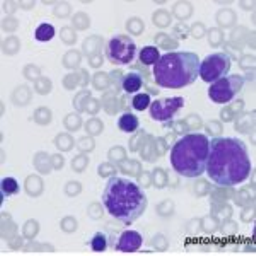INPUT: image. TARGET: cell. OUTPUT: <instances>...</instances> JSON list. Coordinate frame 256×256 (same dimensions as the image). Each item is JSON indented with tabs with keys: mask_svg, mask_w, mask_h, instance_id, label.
<instances>
[{
	"mask_svg": "<svg viewBox=\"0 0 256 256\" xmlns=\"http://www.w3.org/2000/svg\"><path fill=\"white\" fill-rule=\"evenodd\" d=\"M244 88V77L241 76H226L208 88V98L216 104H227Z\"/></svg>",
	"mask_w": 256,
	"mask_h": 256,
	"instance_id": "8992f818",
	"label": "cell"
},
{
	"mask_svg": "<svg viewBox=\"0 0 256 256\" xmlns=\"http://www.w3.org/2000/svg\"><path fill=\"white\" fill-rule=\"evenodd\" d=\"M137 56V44L128 34L113 36L106 44V58L113 65H130Z\"/></svg>",
	"mask_w": 256,
	"mask_h": 256,
	"instance_id": "5b68a950",
	"label": "cell"
},
{
	"mask_svg": "<svg viewBox=\"0 0 256 256\" xmlns=\"http://www.w3.org/2000/svg\"><path fill=\"white\" fill-rule=\"evenodd\" d=\"M208 150L210 138L207 135H184L171 148V166L183 178H200L207 169Z\"/></svg>",
	"mask_w": 256,
	"mask_h": 256,
	"instance_id": "277c9868",
	"label": "cell"
},
{
	"mask_svg": "<svg viewBox=\"0 0 256 256\" xmlns=\"http://www.w3.org/2000/svg\"><path fill=\"white\" fill-rule=\"evenodd\" d=\"M89 246H90V250H92L94 253H104V251L108 250V246H110L108 236H106L104 232H96L92 238H90Z\"/></svg>",
	"mask_w": 256,
	"mask_h": 256,
	"instance_id": "4fadbf2b",
	"label": "cell"
},
{
	"mask_svg": "<svg viewBox=\"0 0 256 256\" xmlns=\"http://www.w3.org/2000/svg\"><path fill=\"white\" fill-rule=\"evenodd\" d=\"M230 65H232V60L224 52L208 55L200 64L202 80H205L207 84H214V82H217L218 79H222V77H226L229 74Z\"/></svg>",
	"mask_w": 256,
	"mask_h": 256,
	"instance_id": "52a82bcc",
	"label": "cell"
},
{
	"mask_svg": "<svg viewBox=\"0 0 256 256\" xmlns=\"http://www.w3.org/2000/svg\"><path fill=\"white\" fill-rule=\"evenodd\" d=\"M200 64L196 53H166L154 65V79L164 89L188 88L200 77Z\"/></svg>",
	"mask_w": 256,
	"mask_h": 256,
	"instance_id": "3957f363",
	"label": "cell"
},
{
	"mask_svg": "<svg viewBox=\"0 0 256 256\" xmlns=\"http://www.w3.org/2000/svg\"><path fill=\"white\" fill-rule=\"evenodd\" d=\"M184 98H168V99H159V101H152L150 104V118L156 122L166 123L169 120L176 116V113L184 106Z\"/></svg>",
	"mask_w": 256,
	"mask_h": 256,
	"instance_id": "ba28073f",
	"label": "cell"
},
{
	"mask_svg": "<svg viewBox=\"0 0 256 256\" xmlns=\"http://www.w3.org/2000/svg\"><path fill=\"white\" fill-rule=\"evenodd\" d=\"M152 101L148 94H135L134 99H132V108L135 111H146L147 108H150Z\"/></svg>",
	"mask_w": 256,
	"mask_h": 256,
	"instance_id": "2e32d148",
	"label": "cell"
},
{
	"mask_svg": "<svg viewBox=\"0 0 256 256\" xmlns=\"http://www.w3.org/2000/svg\"><path fill=\"white\" fill-rule=\"evenodd\" d=\"M142 244L144 238L137 230H125V232L120 234L116 241L111 242V246L120 253H135V251H138L142 248Z\"/></svg>",
	"mask_w": 256,
	"mask_h": 256,
	"instance_id": "9c48e42d",
	"label": "cell"
},
{
	"mask_svg": "<svg viewBox=\"0 0 256 256\" xmlns=\"http://www.w3.org/2000/svg\"><path fill=\"white\" fill-rule=\"evenodd\" d=\"M0 190H2L4 196H12L19 193V183L14 180V178H4L0 181Z\"/></svg>",
	"mask_w": 256,
	"mask_h": 256,
	"instance_id": "9a60e30c",
	"label": "cell"
},
{
	"mask_svg": "<svg viewBox=\"0 0 256 256\" xmlns=\"http://www.w3.org/2000/svg\"><path fill=\"white\" fill-rule=\"evenodd\" d=\"M55 28L52 26V24L48 22H43L40 24L38 28H36V32H34V38L41 41V43H46V41H52L55 38Z\"/></svg>",
	"mask_w": 256,
	"mask_h": 256,
	"instance_id": "5bb4252c",
	"label": "cell"
},
{
	"mask_svg": "<svg viewBox=\"0 0 256 256\" xmlns=\"http://www.w3.org/2000/svg\"><path fill=\"white\" fill-rule=\"evenodd\" d=\"M102 205L114 220L130 226L147 210V196L137 183L114 176L104 186Z\"/></svg>",
	"mask_w": 256,
	"mask_h": 256,
	"instance_id": "7a4b0ae2",
	"label": "cell"
},
{
	"mask_svg": "<svg viewBox=\"0 0 256 256\" xmlns=\"http://www.w3.org/2000/svg\"><path fill=\"white\" fill-rule=\"evenodd\" d=\"M205 172L218 186H238L251 176V159L248 146L239 138L220 137L210 140Z\"/></svg>",
	"mask_w": 256,
	"mask_h": 256,
	"instance_id": "6da1fadb",
	"label": "cell"
},
{
	"mask_svg": "<svg viewBox=\"0 0 256 256\" xmlns=\"http://www.w3.org/2000/svg\"><path fill=\"white\" fill-rule=\"evenodd\" d=\"M138 126H140L138 118L132 113H123L122 116L118 118V128L123 134H134V132L138 130Z\"/></svg>",
	"mask_w": 256,
	"mask_h": 256,
	"instance_id": "8fae6325",
	"label": "cell"
},
{
	"mask_svg": "<svg viewBox=\"0 0 256 256\" xmlns=\"http://www.w3.org/2000/svg\"><path fill=\"white\" fill-rule=\"evenodd\" d=\"M122 88L126 94H138L140 89L146 88V76L138 72H130L126 76H123L122 79Z\"/></svg>",
	"mask_w": 256,
	"mask_h": 256,
	"instance_id": "30bf717a",
	"label": "cell"
},
{
	"mask_svg": "<svg viewBox=\"0 0 256 256\" xmlns=\"http://www.w3.org/2000/svg\"><path fill=\"white\" fill-rule=\"evenodd\" d=\"M160 55H159V50L156 46H146L140 50L138 53V60L142 62L144 65H147V67H150V65H156L159 62Z\"/></svg>",
	"mask_w": 256,
	"mask_h": 256,
	"instance_id": "7c38bea8",
	"label": "cell"
}]
</instances>
